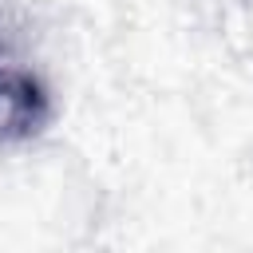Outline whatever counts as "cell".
Returning <instances> with one entry per match:
<instances>
[{
	"label": "cell",
	"mask_w": 253,
	"mask_h": 253,
	"mask_svg": "<svg viewBox=\"0 0 253 253\" xmlns=\"http://www.w3.org/2000/svg\"><path fill=\"white\" fill-rule=\"evenodd\" d=\"M51 99L47 87L0 51V138H32L47 126Z\"/></svg>",
	"instance_id": "6da1fadb"
}]
</instances>
